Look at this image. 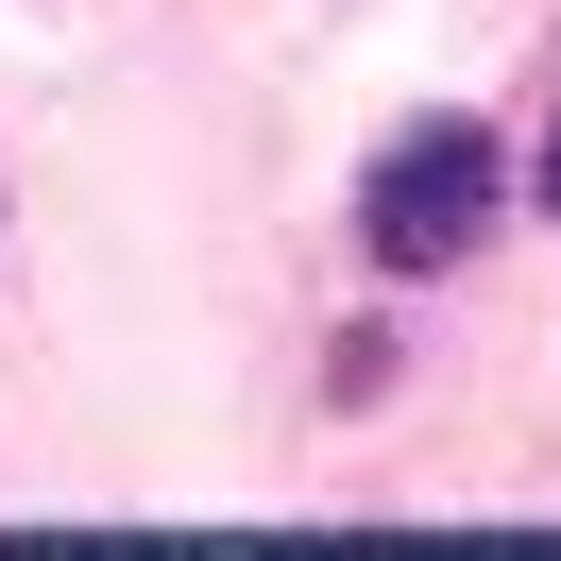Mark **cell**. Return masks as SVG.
<instances>
[{"instance_id":"6da1fadb","label":"cell","mask_w":561,"mask_h":561,"mask_svg":"<svg viewBox=\"0 0 561 561\" xmlns=\"http://www.w3.org/2000/svg\"><path fill=\"white\" fill-rule=\"evenodd\" d=\"M493 205H511V137H493V119H391L375 137V171H357V255H375V273H459V255L493 239Z\"/></svg>"}]
</instances>
